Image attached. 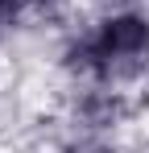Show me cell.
<instances>
[{
  "instance_id": "obj_5",
  "label": "cell",
  "mask_w": 149,
  "mask_h": 153,
  "mask_svg": "<svg viewBox=\"0 0 149 153\" xmlns=\"http://www.w3.org/2000/svg\"><path fill=\"white\" fill-rule=\"evenodd\" d=\"M8 33H13V25H8V21L0 17V46H4V37H8Z\"/></svg>"
},
{
  "instance_id": "obj_1",
  "label": "cell",
  "mask_w": 149,
  "mask_h": 153,
  "mask_svg": "<svg viewBox=\"0 0 149 153\" xmlns=\"http://www.w3.org/2000/svg\"><path fill=\"white\" fill-rule=\"evenodd\" d=\"M58 66L74 83L128 87L149 71V13L137 4H116L91 25L66 33Z\"/></svg>"
},
{
  "instance_id": "obj_2",
  "label": "cell",
  "mask_w": 149,
  "mask_h": 153,
  "mask_svg": "<svg viewBox=\"0 0 149 153\" xmlns=\"http://www.w3.org/2000/svg\"><path fill=\"white\" fill-rule=\"evenodd\" d=\"M133 116V100L124 95V87L108 83H74L66 95V124L71 132H99V137H116Z\"/></svg>"
},
{
  "instance_id": "obj_3",
  "label": "cell",
  "mask_w": 149,
  "mask_h": 153,
  "mask_svg": "<svg viewBox=\"0 0 149 153\" xmlns=\"http://www.w3.org/2000/svg\"><path fill=\"white\" fill-rule=\"evenodd\" d=\"M66 8V0H0V17L13 29L21 25H46Z\"/></svg>"
},
{
  "instance_id": "obj_4",
  "label": "cell",
  "mask_w": 149,
  "mask_h": 153,
  "mask_svg": "<svg viewBox=\"0 0 149 153\" xmlns=\"http://www.w3.org/2000/svg\"><path fill=\"white\" fill-rule=\"evenodd\" d=\"M58 153H120L116 137H99V132H71Z\"/></svg>"
}]
</instances>
